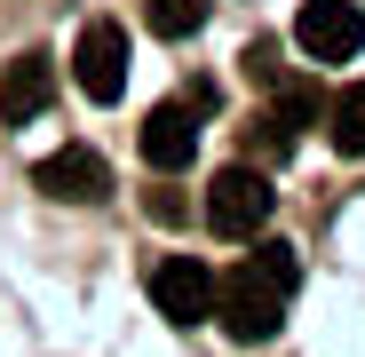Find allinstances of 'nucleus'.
Returning a JSON list of instances; mask_svg holds the SVG:
<instances>
[{"label":"nucleus","mask_w":365,"mask_h":357,"mask_svg":"<svg viewBox=\"0 0 365 357\" xmlns=\"http://www.w3.org/2000/svg\"><path fill=\"white\" fill-rule=\"evenodd\" d=\"M247 262H238L230 278H215V310L207 318H222V333L238 341V349H255V341H270L278 326H286V294L302 286V262H294V247L286 238H247Z\"/></svg>","instance_id":"1"},{"label":"nucleus","mask_w":365,"mask_h":357,"mask_svg":"<svg viewBox=\"0 0 365 357\" xmlns=\"http://www.w3.org/2000/svg\"><path fill=\"white\" fill-rule=\"evenodd\" d=\"M270 207H278L270 175H262V167H247V159L222 167L215 183H207V230H215V238H262Z\"/></svg>","instance_id":"2"},{"label":"nucleus","mask_w":365,"mask_h":357,"mask_svg":"<svg viewBox=\"0 0 365 357\" xmlns=\"http://www.w3.org/2000/svg\"><path fill=\"white\" fill-rule=\"evenodd\" d=\"M128 32H119L111 16H96L88 32H80V48H72V80H80V95L88 103H119L128 95Z\"/></svg>","instance_id":"3"},{"label":"nucleus","mask_w":365,"mask_h":357,"mask_svg":"<svg viewBox=\"0 0 365 357\" xmlns=\"http://www.w3.org/2000/svg\"><path fill=\"white\" fill-rule=\"evenodd\" d=\"M32 191L56 199V207H103L111 199V167L88 151V143H64V151H48L32 167Z\"/></svg>","instance_id":"4"},{"label":"nucleus","mask_w":365,"mask_h":357,"mask_svg":"<svg viewBox=\"0 0 365 357\" xmlns=\"http://www.w3.org/2000/svg\"><path fill=\"white\" fill-rule=\"evenodd\" d=\"M294 48L310 56V64H349V56L365 48V16L349 9V0H302V16H294Z\"/></svg>","instance_id":"5"},{"label":"nucleus","mask_w":365,"mask_h":357,"mask_svg":"<svg viewBox=\"0 0 365 357\" xmlns=\"http://www.w3.org/2000/svg\"><path fill=\"white\" fill-rule=\"evenodd\" d=\"M56 103V56L48 48H24L0 64V128H32V119Z\"/></svg>","instance_id":"6"},{"label":"nucleus","mask_w":365,"mask_h":357,"mask_svg":"<svg viewBox=\"0 0 365 357\" xmlns=\"http://www.w3.org/2000/svg\"><path fill=\"white\" fill-rule=\"evenodd\" d=\"M151 302H159V318H175V326H207V310H215V270H207L199 254H167V262L151 270Z\"/></svg>","instance_id":"7"},{"label":"nucleus","mask_w":365,"mask_h":357,"mask_svg":"<svg viewBox=\"0 0 365 357\" xmlns=\"http://www.w3.org/2000/svg\"><path fill=\"white\" fill-rule=\"evenodd\" d=\"M199 119H207V103H191V95H175V103H159L151 119H143V135H135V151L159 167V175H175V167H191V151H199Z\"/></svg>","instance_id":"8"},{"label":"nucleus","mask_w":365,"mask_h":357,"mask_svg":"<svg viewBox=\"0 0 365 357\" xmlns=\"http://www.w3.org/2000/svg\"><path fill=\"white\" fill-rule=\"evenodd\" d=\"M238 143H247V167H278V159L294 151V128H286L278 111H255L247 128H238Z\"/></svg>","instance_id":"9"},{"label":"nucleus","mask_w":365,"mask_h":357,"mask_svg":"<svg viewBox=\"0 0 365 357\" xmlns=\"http://www.w3.org/2000/svg\"><path fill=\"white\" fill-rule=\"evenodd\" d=\"M207 16H215V0H143V24L159 40H191Z\"/></svg>","instance_id":"10"},{"label":"nucleus","mask_w":365,"mask_h":357,"mask_svg":"<svg viewBox=\"0 0 365 357\" xmlns=\"http://www.w3.org/2000/svg\"><path fill=\"white\" fill-rule=\"evenodd\" d=\"M326 128H334V151H349V159H365V80L334 95V111H326Z\"/></svg>","instance_id":"11"},{"label":"nucleus","mask_w":365,"mask_h":357,"mask_svg":"<svg viewBox=\"0 0 365 357\" xmlns=\"http://www.w3.org/2000/svg\"><path fill=\"white\" fill-rule=\"evenodd\" d=\"M143 207H151V222H182V214H191V207H182V191H143Z\"/></svg>","instance_id":"12"}]
</instances>
